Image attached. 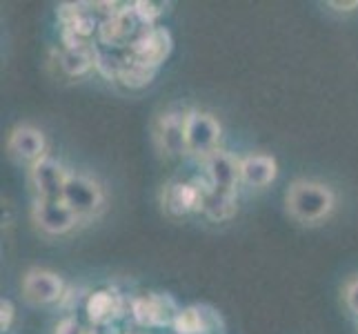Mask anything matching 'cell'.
I'll return each mask as SVG.
<instances>
[{"label":"cell","mask_w":358,"mask_h":334,"mask_svg":"<svg viewBox=\"0 0 358 334\" xmlns=\"http://www.w3.org/2000/svg\"><path fill=\"white\" fill-rule=\"evenodd\" d=\"M336 205V196L325 183L318 181H307L299 179L289 185V190L285 194V207L287 214L305 223V225H312V223L323 221L331 214V209Z\"/></svg>","instance_id":"1"},{"label":"cell","mask_w":358,"mask_h":334,"mask_svg":"<svg viewBox=\"0 0 358 334\" xmlns=\"http://www.w3.org/2000/svg\"><path fill=\"white\" fill-rule=\"evenodd\" d=\"M171 49H174V39H171V32L167 27H145L131 45L127 47V58L136 65L150 67V69H160V65L171 56Z\"/></svg>","instance_id":"2"},{"label":"cell","mask_w":358,"mask_h":334,"mask_svg":"<svg viewBox=\"0 0 358 334\" xmlns=\"http://www.w3.org/2000/svg\"><path fill=\"white\" fill-rule=\"evenodd\" d=\"M129 310L141 328H165L174 326L180 307L174 301V296L165 292H145L134 296Z\"/></svg>","instance_id":"3"},{"label":"cell","mask_w":358,"mask_h":334,"mask_svg":"<svg viewBox=\"0 0 358 334\" xmlns=\"http://www.w3.org/2000/svg\"><path fill=\"white\" fill-rule=\"evenodd\" d=\"M209 192H212V185H209L207 179L169 183L163 190V205L171 216L203 212Z\"/></svg>","instance_id":"4"},{"label":"cell","mask_w":358,"mask_h":334,"mask_svg":"<svg viewBox=\"0 0 358 334\" xmlns=\"http://www.w3.org/2000/svg\"><path fill=\"white\" fill-rule=\"evenodd\" d=\"M220 123L207 111H189L187 130H185V150L196 158H207L218 150L220 141Z\"/></svg>","instance_id":"5"},{"label":"cell","mask_w":358,"mask_h":334,"mask_svg":"<svg viewBox=\"0 0 358 334\" xmlns=\"http://www.w3.org/2000/svg\"><path fill=\"white\" fill-rule=\"evenodd\" d=\"M29 179L38 201H63L71 172L56 158L45 156L29 169Z\"/></svg>","instance_id":"6"},{"label":"cell","mask_w":358,"mask_h":334,"mask_svg":"<svg viewBox=\"0 0 358 334\" xmlns=\"http://www.w3.org/2000/svg\"><path fill=\"white\" fill-rule=\"evenodd\" d=\"M122 7V5H120ZM145 29V25L134 14V7L125 5L116 14L105 18L98 27V43L107 47H129L131 41Z\"/></svg>","instance_id":"7"},{"label":"cell","mask_w":358,"mask_h":334,"mask_svg":"<svg viewBox=\"0 0 358 334\" xmlns=\"http://www.w3.org/2000/svg\"><path fill=\"white\" fill-rule=\"evenodd\" d=\"M189 111L185 109H167L165 114H160L154 127V141L158 150L165 156H180L187 154L185 150V130H187Z\"/></svg>","instance_id":"8"},{"label":"cell","mask_w":358,"mask_h":334,"mask_svg":"<svg viewBox=\"0 0 358 334\" xmlns=\"http://www.w3.org/2000/svg\"><path fill=\"white\" fill-rule=\"evenodd\" d=\"M63 201L78 214V218H90L94 216L98 209L105 203V194L103 188L98 185L94 179L83 176V174H71L67 188H65V196Z\"/></svg>","instance_id":"9"},{"label":"cell","mask_w":358,"mask_h":334,"mask_svg":"<svg viewBox=\"0 0 358 334\" xmlns=\"http://www.w3.org/2000/svg\"><path fill=\"white\" fill-rule=\"evenodd\" d=\"M31 218L36 223V228H41L45 234L52 237H60L67 234L78 225L80 218L65 201H34L31 207Z\"/></svg>","instance_id":"10"},{"label":"cell","mask_w":358,"mask_h":334,"mask_svg":"<svg viewBox=\"0 0 358 334\" xmlns=\"http://www.w3.org/2000/svg\"><path fill=\"white\" fill-rule=\"evenodd\" d=\"M63 279L56 272L31 267L22 279V296L31 305H49L63 296Z\"/></svg>","instance_id":"11"},{"label":"cell","mask_w":358,"mask_h":334,"mask_svg":"<svg viewBox=\"0 0 358 334\" xmlns=\"http://www.w3.org/2000/svg\"><path fill=\"white\" fill-rule=\"evenodd\" d=\"M7 150L18 160V163L34 167L38 160L45 158V150H47L45 134L41 130L31 127V125H18L9 134Z\"/></svg>","instance_id":"12"},{"label":"cell","mask_w":358,"mask_h":334,"mask_svg":"<svg viewBox=\"0 0 358 334\" xmlns=\"http://www.w3.org/2000/svg\"><path fill=\"white\" fill-rule=\"evenodd\" d=\"M205 174L207 181L218 192H236V185L241 183V160L223 150H216L205 160Z\"/></svg>","instance_id":"13"},{"label":"cell","mask_w":358,"mask_h":334,"mask_svg":"<svg viewBox=\"0 0 358 334\" xmlns=\"http://www.w3.org/2000/svg\"><path fill=\"white\" fill-rule=\"evenodd\" d=\"M125 301L114 290H96L87 296L85 312L94 328H109L125 314Z\"/></svg>","instance_id":"14"},{"label":"cell","mask_w":358,"mask_h":334,"mask_svg":"<svg viewBox=\"0 0 358 334\" xmlns=\"http://www.w3.org/2000/svg\"><path fill=\"white\" fill-rule=\"evenodd\" d=\"M176 334H207V332H223L225 323L220 314L209 305H187L180 307L174 321Z\"/></svg>","instance_id":"15"},{"label":"cell","mask_w":358,"mask_h":334,"mask_svg":"<svg viewBox=\"0 0 358 334\" xmlns=\"http://www.w3.org/2000/svg\"><path fill=\"white\" fill-rule=\"evenodd\" d=\"M278 165L267 154H252L241 160V181L250 188H267L276 181Z\"/></svg>","instance_id":"16"},{"label":"cell","mask_w":358,"mask_h":334,"mask_svg":"<svg viewBox=\"0 0 358 334\" xmlns=\"http://www.w3.org/2000/svg\"><path fill=\"white\" fill-rule=\"evenodd\" d=\"M96 52H98V47H94V45L63 49V54L58 56L60 67H63V71L71 78L85 76V74L96 69Z\"/></svg>","instance_id":"17"},{"label":"cell","mask_w":358,"mask_h":334,"mask_svg":"<svg viewBox=\"0 0 358 334\" xmlns=\"http://www.w3.org/2000/svg\"><path fill=\"white\" fill-rule=\"evenodd\" d=\"M236 212H238L236 192H218L212 188V192H209L207 201H205L203 214L214 223H223V221H229L236 216Z\"/></svg>","instance_id":"18"},{"label":"cell","mask_w":358,"mask_h":334,"mask_svg":"<svg viewBox=\"0 0 358 334\" xmlns=\"http://www.w3.org/2000/svg\"><path fill=\"white\" fill-rule=\"evenodd\" d=\"M156 74H158V69L136 65L127 58V63L122 65L116 83H120L122 88H127V90H143V88H147V85H152V81L156 78Z\"/></svg>","instance_id":"19"},{"label":"cell","mask_w":358,"mask_h":334,"mask_svg":"<svg viewBox=\"0 0 358 334\" xmlns=\"http://www.w3.org/2000/svg\"><path fill=\"white\" fill-rule=\"evenodd\" d=\"M131 7L145 27H154L156 20L167 11V3H154V0H136V3H131Z\"/></svg>","instance_id":"20"},{"label":"cell","mask_w":358,"mask_h":334,"mask_svg":"<svg viewBox=\"0 0 358 334\" xmlns=\"http://www.w3.org/2000/svg\"><path fill=\"white\" fill-rule=\"evenodd\" d=\"M14 314H16V307L9 299H3L0 301V330L3 332H9L11 323H14Z\"/></svg>","instance_id":"21"},{"label":"cell","mask_w":358,"mask_h":334,"mask_svg":"<svg viewBox=\"0 0 358 334\" xmlns=\"http://www.w3.org/2000/svg\"><path fill=\"white\" fill-rule=\"evenodd\" d=\"M345 303H348L350 310L358 316V279L350 281L348 288H345Z\"/></svg>","instance_id":"22"},{"label":"cell","mask_w":358,"mask_h":334,"mask_svg":"<svg viewBox=\"0 0 358 334\" xmlns=\"http://www.w3.org/2000/svg\"><path fill=\"white\" fill-rule=\"evenodd\" d=\"M327 5L334 11H354L358 9V0H354V3H336V0H329Z\"/></svg>","instance_id":"23"},{"label":"cell","mask_w":358,"mask_h":334,"mask_svg":"<svg viewBox=\"0 0 358 334\" xmlns=\"http://www.w3.org/2000/svg\"><path fill=\"white\" fill-rule=\"evenodd\" d=\"M129 334H143V332H129Z\"/></svg>","instance_id":"24"}]
</instances>
